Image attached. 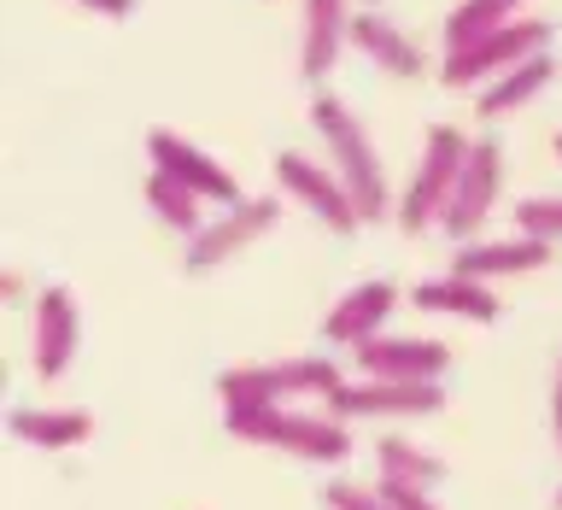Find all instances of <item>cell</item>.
<instances>
[{
    "label": "cell",
    "instance_id": "1",
    "mask_svg": "<svg viewBox=\"0 0 562 510\" xmlns=\"http://www.w3.org/2000/svg\"><path fill=\"white\" fill-rule=\"evenodd\" d=\"M311 123H316V135H323V147H328V165L340 170V182L351 188V200H358V218L363 223L386 218L393 188H386L381 153H375V141H369L363 118L351 112L340 95H316L311 100Z\"/></svg>",
    "mask_w": 562,
    "mask_h": 510
},
{
    "label": "cell",
    "instance_id": "2",
    "mask_svg": "<svg viewBox=\"0 0 562 510\" xmlns=\"http://www.w3.org/2000/svg\"><path fill=\"white\" fill-rule=\"evenodd\" d=\"M228 434L246 446H270V452H293L305 464H346L358 452L346 417H316V411H293V404H263V411H223Z\"/></svg>",
    "mask_w": 562,
    "mask_h": 510
},
{
    "label": "cell",
    "instance_id": "3",
    "mask_svg": "<svg viewBox=\"0 0 562 510\" xmlns=\"http://www.w3.org/2000/svg\"><path fill=\"white\" fill-rule=\"evenodd\" d=\"M346 387L334 358H281V364H240L217 376L223 411H263L288 399H334Z\"/></svg>",
    "mask_w": 562,
    "mask_h": 510
},
{
    "label": "cell",
    "instance_id": "4",
    "mask_svg": "<svg viewBox=\"0 0 562 510\" xmlns=\"http://www.w3.org/2000/svg\"><path fill=\"white\" fill-rule=\"evenodd\" d=\"M469 147H474V135L451 130V123H434L428 130L422 158H416V176H411V188H404V200H398V229L404 235L439 229V211H446L457 176H463V165H469Z\"/></svg>",
    "mask_w": 562,
    "mask_h": 510
},
{
    "label": "cell",
    "instance_id": "5",
    "mask_svg": "<svg viewBox=\"0 0 562 510\" xmlns=\"http://www.w3.org/2000/svg\"><path fill=\"white\" fill-rule=\"evenodd\" d=\"M551 30H557V24H544V18H516V24L481 35L474 47L446 53L439 82H446V88H486L492 77L516 70L521 59H533V53H551Z\"/></svg>",
    "mask_w": 562,
    "mask_h": 510
},
{
    "label": "cell",
    "instance_id": "6",
    "mask_svg": "<svg viewBox=\"0 0 562 510\" xmlns=\"http://www.w3.org/2000/svg\"><path fill=\"white\" fill-rule=\"evenodd\" d=\"M498 188H504V147H498V135H474L469 165H463V176H457L446 211H439V229H446L451 241H481L492 206H498Z\"/></svg>",
    "mask_w": 562,
    "mask_h": 510
},
{
    "label": "cell",
    "instance_id": "7",
    "mask_svg": "<svg viewBox=\"0 0 562 510\" xmlns=\"http://www.w3.org/2000/svg\"><path fill=\"white\" fill-rule=\"evenodd\" d=\"M281 223V200H270V193H258V200H235L223 206V218H211L200 235L188 241V276H211L223 270L228 258H240L252 241H263L270 229Z\"/></svg>",
    "mask_w": 562,
    "mask_h": 510
},
{
    "label": "cell",
    "instance_id": "8",
    "mask_svg": "<svg viewBox=\"0 0 562 510\" xmlns=\"http://www.w3.org/2000/svg\"><path fill=\"white\" fill-rule=\"evenodd\" d=\"M334 417L346 422H416V417H439L446 411V387L439 381H381V376H363V381H346L340 393L328 399Z\"/></svg>",
    "mask_w": 562,
    "mask_h": 510
},
{
    "label": "cell",
    "instance_id": "9",
    "mask_svg": "<svg viewBox=\"0 0 562 510\" xmlns=\"http://www.w3.org/2000/svg\"><path fill=\"white\" fill-rule=\"evenodd\" d=\"M276 182H281V193H288V200H299L305 211H316V218H323V229H334V235L363 229L358 200H351V188L340 182V170H334V165H316L311 153H281V158H276Z\"/></svg>",
    "mask_w": 562,
    "mask_h": 510
},
{
    "label": "cell",
    "instance_id": "10",
    "mask_svg": "<svg viewBox=\"0 0 562 510\" xmlns=\"http://www.w3.org/2000/svg\"><path fill=\"white\" fill-rule=\"evenodd\" d=\"M77 341H82V317H77V299L70 288H42L30 306V364H35V381H59L70 358H77Z\"/></svg>",
    "mask_w": 562,
    "mask_h": 510
},
{
    "label": "cell",
    "instance_id": "11",
    "mask_svg": "<svg viewBox=\"0 0 562 510\" xmlns=\"http://www.w3.org/2000/svg\"><path fill=\"white\" fill-rule=\"evenodd\" d=\"M351 352H358L363 376H381V381H446L451 369V346L428 341V334H369Z\"/></svg>",
    "mask_w": 562,
    "mask_h": 510
},
{
    "label": "cell",
    "instance_id": "12",
    "mask_svg": "<svg viewBox=\"0 0 562 510\" xmlns=\"http://www.w3.org/2000/svg\"><path fill=\"white\" fill-rule=\"evenodd\" d=\"M147 158H153V170H170L176 182H188L193 193H205V200H217V206L246 200L240 182L223 170V158H211L205 147H193V141L176 135V130H153L147 135Z\"/></svg>",
    "mask_w": 562,
    "mask_h": 510
},
{
    "label": "cell",
    "instance_id": "13",
    "mask_svg": "<svg viewBox=\"0 0 562 510\" xmlns=\"http://www.w3.org/2000/svg\"><path fill=\"white\" fill-rule=\"evenodd\" d=\"M557 253V241H539V235H509V241H457V258L451 270L457 276H474V281H498V276H533L544 270Z\"/></svg>",
    "mask_w": 562,
    "mask_h": 510
},
{
    "label": "cell",
    "instance_id": "14",
    "mask_svg": "<svg viewBox=\"0 0 562 510\" xmlns=\"http://www.w3.org/2000/svg\"><path fill=\"white\" fill-rule=\"evenodd\" d=\"M351 0H305V30H299V77L311 88L334 70V59L351 47Z\"/></svg>",
    "mask_w": 562,
    "mask_h": 510
},
{
    "label": "cell",
    "instance_id": "15",
    "mask_svg": "<svg viewBox=\"0 0 562 510\" xmlns=\"http://www.w3.org/2000/svg\"><path fill=\"white\" fill-rule=\"evenodd\" d=\"M393 311H398V288L393 281H358L351 293H340V306L328 311V323L323 334L334 346H363L369 334H386V323H393Z\"/></svg>",
    "mask_w": 562,
    "mask_h": 510
},
{
    "label": "cell",
    "instance_id": "16",
    "mask_svg": "<svg viewBox=\"0 0 562 510\" xmlns=\"http://www.w3.org/2000/svg\"><path fill=\"white\" fill-rule=\"evenodd\" d=\"M411 306L434 311V317H457V323H498V317H504L492 281H474V276H457V270L422 281V288L411 293Z\"/></svg>",
    "mask_w": 562,
    "mask_h": 510
},
{
    "label": "cell",
    "instance_id": "17",
    "mask_svg": "<svg viewBox=\"0 0 562 510\" xmlns=\"http://www.w3.org/2000/svg\"><path fill=\"white\" fill-rule=\"evenodd\" d=\"M551 82H557V53H533V59H521L516 70H504V77H492L486 88H474V112L486 123H498L509 112H521V106H533Z\"/></svg>",
    "mask_w": 562,
    "mask_h": 510
},
{
    "label": "cell",
    "instance_id": "18",
    "mask_svg": "<svg viewBox=\"0 0 562 510\" xmlns=\"http://www.w3.org/2000/svg\"><path fill=\"white\" fill-rule=\"evenodd\" d=\"M351 47H358L369 65H381L386 77H422V70H428L422 47L398 24H386L381 12H358V18H351Z\"/></svg>",
    "mask_w": 562,
    "mask_h": 510
},
{
    "label": "cell",
    "instance_id": "19",
    "mask_svg": "<svg viewBox=\"0 0 562 510\" xmlns=\"http://www.w3.org/2000/svg\"><path fill=\"white\" fill-rule=\"evenodd\" d=\"M7 434L35 446V452H70L94 434V417L88 411H30V404H18L7 417Z\"/></svg>",
    "mask_w": 562,
    "mask_h": 510
},
{
    "label": "cell",
    "instance_id": "20",
    "mask_svg": "<svg viewBox=\"0 0 562 510\" xmlns=\"http://www.w3.org/2000/svg\"><path fill=\"white\" fill-rule=\"evenodd\" d=\"M521 12H527V0H457V7L446 12V30H439V35H446V53L474 47L481 35L516 24Z\"/></svg>",
    "mask_w": 562,
    "mask_h": 510
},
{
    "label": "cell",
    "instance_id": "21",
    "mask_svg": "<svg viewBox=\"0 0 562 510\" xmlns=\"http://www.w3.org/2000/svg\"><path fill=\"white\" fill-rule=\"evenodd\" d=\"M147 206H153V218L176 229L182 241H193L205 229V193H193L188 182H176L170 170H153L147 176Z\"/></svg>",
    "mask_w": 562,
    "mask_h": 510
},
{
    "label": "cell",
    "instance_id": "22",
    "mask_svg": "<svg viewBox=\"0 0 562 510\" xmlns=\"http://www.w3.org/2000/svg\"><path fill=\"white\" fill-rule=\"evenodd\" d=\"M375 457H381V475H393V481H411V487H428V492L446 481V457H434L428 446H416V440H404V434H386L375 446Z\"/></svg>",
    "mask_w": 562,
    "mask_h": 510
},
{
    "label": "cell",
    "instance_id": "23",
    "mask_svg": "<svg viewBox=\"0 0 562 510\" xmlns=\"http://www.w3.org/2000/svg\"><path fill=\"white\" fill-rule=\"evenodd\" d=\"M516 229L539 241H562V193H527L516 206Z\"/></svg>",
    "mask_w": 562,
    "mask_h": 510
},
{
    "label": "cell",
    "instance_id": "24",
    "mask_svg": "<svg viewBox=\"0 0 562 510\" xmlns=\"http://www.w3.org/2000/svg\"><path fill=\"white\" fill-rule=\"evenodd\" d=\"M381 499H386V510H439L434 499H428V487H411V481H393V475H381Z\"/></svg>",
    "mask_w": 562,
    "mask_h": 510
},
{
    "label": "cell",
    "instance_id": "25",
    "mask_svg": "<svg viewBox=\"0 0 562 510\" xmlns=\"http://www.w3.org/2000/svg\"><path fill=\"white\" fill-rule=\"evenodd\" d=\"M323 499H328V510H386V499H381L375 487L363 492V487H351V481H334Z\"/></svg>",
    "mask_w": 562,
    "mask_h": 510
},
{
    "label": "cell",
    "instance_id": "26",
    "mask_svg": "<svg viewBox=\"0 0 562 510\" xmlns=\"http://www.w3.org/2000/svg\"><path fill=\"white\" fill-rule=\"evenodd\" d=\"M82 12H94V18H130L135 12V0H77Z\"/></svg>",
    "mask_w": 562,
    "mask_h": 510
},
{
    "label": "cell",
    "instance_id": "27",
    "mask_svg": "<svg viewBox=\"0 0 562 510\" xmlns=\"http://www.w3.org/2000/svg\"><path fill=\"white\" fill-rule=\"evenodd\" d=\"M551 434L562 446V358H557V381H551Z\"/></svg>",
    "mask_w": 562,
    "mask_h": 510
},
{
    "label": "cell",
    "instance_id": "28",
    "mask_svg": "<svg viewBox=\"0 0 562 510\" xmlns=\"http://www.w3.org/2000/svg\"><path fill=\"white\" fill-rule=\"evenodd\" d=\"M551 147H557V158H562V135H557V141H551Z\"/></svg>",
    "mask_w": 562,
    "mask_h": 510
},
{
    "label": "cell",
    "instance_id": "29",
    "mask_svg": "<svg viewBox=\"0 0 562 510\" xmlns=\"http://www.w3.org/2000/svg\"><path fill=\"white\" fill-rule=\"evenodd\" d=\"M557 505H562V499H557Z\"/></svg>",
    "mask_w": 562,
    "mask_h": 510
}]
</instances>
